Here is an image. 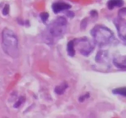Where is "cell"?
Here are the masks:
<instances>
[{"mask_svg": "<svg viewBox=\"0 0 126 118\" xmlns=\"http://www.w3.org/2000/svg\"><path fill=\"white\" fill-rule=\"evenodd\" d=\"M39 17H40L41 20L43 23H46L47 21L48 18L49 17V14L46 12H43L39 14Z\"/></svg>", "mask_w": 126, "mask_h": 118, "instance_id": "5bb4252c", "label": "cell"}, {"mask_svg": "<svg viewBox=\"0 0 126 118\" xmlns=\"http://www.w3.org/2000/svg\"><path fill=\"white\" fill-rule=\"evenodd\" d=\"M112 93L116 95H120L122 96L126 97V87L115 88L112 91Z\"/></svg>", "mask_w": 126, "mask_h": 118, "instance_id": "7c38bea8", "label": "cell"}, {"mask_svg": "<svg viewBox=\"0 0 126 118\" xmlns=\"http://www.w3.org/2000/svg\"><path fill=\"white\" fill-rule=\"evenodd\" d=\"M9 11H10V6L9 5L6 4H5L4 7H3L2 9V13L3 15H7L9 13Z\"/></svg>", "mask_w": 126, "mask_h": 118, "instance_id": "9a60e30c", "label": "cell"}, {"mask_svg": "<svg viewBox=\"0 0 126 118\" xmlns=\"http://www.w3.org/2000/svg\"><path fill=\"white\" fill-rule=\"evenodd\" d=\"M119 17H123V16H126V7L121 9L118 12Z\"/></svg>", "mask_w": 126, "mask_h": 118, "instance_id": "ac0fdd59", "label": "cell"}, {"mask_svg": "<svg viewBox=\"0 0 126 118\" xmlns=\"http://www.w3.org/2000/svg\"><path fill=\"white\" fill-rule=\"evenodd\" d=\"M75 47H77L79 51L82 55L88 56L94 51L95 48V43L91 41L89 38L82 37L75 39Z\"/></svg>", "mask_w": 126, "mask_h": 118, "instance_id": "277c9868", "label": "cell"}, {"mask_svg": "<svg viewBox=\"0 0 126 118\" xmlns=\"http://www.w3.org/2000/svg\"><path fill=\"white\" fill-rule=\"evenodd\" d=\"M71 8V6L70 4H68L65 2L58 1L55 2L52 4V9L54 13L57 14L63 11L70 10Z\"/></svg>", "mask_w": 126, "mask_h": 118, "instance_id": "8992f818", "label": "cell"}, {"mask_svg": "<svg viewBox=\"0 0 126 118\" xmlns=\"http://www.w3.org/2000/svg\"><path fill=\"white\" fill-rule=\"evenodd\" d=\"M90 97V94L89 93H86L84 95H81V96L79 97V102H84L85 101V100H86L87 99H89Z\"/></svg>", "mask_w": 126, "mask_h": 118, "instance_id": "2e32d148", "label": "cell"}, {"mask_svg": "<svg viewBox=\"0 0 126 118\" xmlns=\"http://www.w3.org/2000/svg\"><path fill=\"white\" fill-rule=\"evenodd\" d=\"M87 24H88V20H87V18H84V19L82 20L81 21V29H84L87 27Z\"/></svg>", "mask_w": 126, "mask_h": 118, "instance_id": "e0dca14e", "label": "cell"}, {"mask_svg": "<svg viewBox=\"0 0 126 118\" xmlns=\"http://www.w3.org/2000/svg\"><path fill=\"white\" fill-rule=\"evenodd\" d=\"M66 52L67 54L71 57L75 56L76 54V50H75V41L73 40H71L68 42L66 45Z\"/></svg>", "mask_w": 126, "mask_h": 118, "instance_id": "ba28073f", "label": "cell"}, {"mask_svg": "<svg viewBox=\"0 0 126 118\" xmlns=\"http://www.w3.org/2000/svg\"><path fill=\"white\" fill-rule=\"evenodd\" d=\"M107 54L103 50H100L97 53L95 56V61L98 63H102L104 62L105 59L107 58Z\"/></svg>", "mask_w": 126, "mask_h": 118, "instance_id": "8fae6325", "label": "cell"}, {"mask_svg": "<svg viewBox=\"0 0 126 118\" xmlns=\"http://www.w3.org/2000/svg\"><path fill=\"white\" fill-rule=\"evenodd\" d=\"M118 35L123 40H126V20L122 17H118L114 20Z\"/></svg>", "mask_w": 126, "mask_h": 118, "instance_id": "5b68a950", "label": "cell"}, {"mask_svg": "<svg viewBox=\"0 0 126 118\" xmlns=\"http://www.w3.org/2000/svg\"><path fill=\"white\" fill-rule=\"evenodd\" d=\"M94 42L100 47L105 46L111 42L114 36L113 32L102 24H96L91 31Z\"/></svg>", "mask_w": 126, "mask_h": 118, "instance_id": "7a4b0ae2", "label": "cell"}, {"mask_svg": "<svg viewBox=\"0 0 126 118\" xmlns=\"http://www.w3.org/2000/svg\"><path fill=\"white\" fill-rule=\"evenodd\" d=\"M124 2L123 0H108L107 2V7L109 10H113L116 7L123 6Z\"/></svg>", "mask_w": 126, "mask_h": 118, "instance_id": "52a82bcc", "label": "cell"}, {"mask_svg": "<svg viewBox=\"0 0 126 118\" xmlns=\"http://www.w3.org/2000/svg\"><path fill=\"white\" fill-rule=\"evenodd\" d=\"M67 23V20L65 17H59L47 26L46 34L51 39L60 37L66 32Z\"/></svg>", "mask_w": 126, "mask_h": 118, "instance_id": "3957f363", "label": "cell"}, {"mask_svg": "<svg viewBox=\"0 0 126 118\" xmlns=\"http://www.w3.org/2000/svg\"><path fill=\"white\" fill-rule=\"evenodd\" d=\"M66 16H67L68 17H69V18H73V17H75V13H74L73 11H69V10H68V11H67V12L66 13Z\"/></svg>", "mask_w": 126, "mask_h": 118, "instance_id": "d6986e66", "label": "cell"}, {"mask_svg": "<svg viewBox=\"0 0 126 118\" xmlns=\"http://www.w3.org/2000/svg\"><path fill=\"white\" fill-rule=\"evenodd\" d=\"M25 97L23 96L20 97L19 99H18V100L15 103L13 106L15 108H19L20 106L23 104V103L25 102Z\"/></svg>", "mask_w": 126, "mask_h": 118, "instance_id": "4fadbf2b", "label": "cell"}, {"mask_svg": "<svg viewBox=\"0 0 126 118\" xmlns=\"http://www.w3.org/2000/svg\"><path fill=\"white\" fill-rule=\"evenodd\" d=\"M90 15H91V17H96L98 16V12L97 11H95V10H92L90 12Z\"/></svg>", "mask_w": 126, "mask_h": 118, "instance_id": "ffe728a7", "label": "cell"}, {"mask_svg": "<svg viewBox=\"0 0 126 118\" xmlns=\"http://www.w3.org/2000/svg\"><path fill=\"white\" fill-rule=\"evenodd\" d=\"M2 47L3 51L11 57L18 56V42L17 35L11 29L4 28L2 31Z\"/></svg>", "mask_w": 126, "mask_h": 118, "instance_id": "6da1fadb", "label": "cell"}, {"mask_svg": "<svg viewBox=\"0 0 126 118\" xmlns=\"http://www.w3.org/2000/svg\"><path fill=\"white\" fill-rule=\"evenodd\" d=\"M68 88V85L66 83L64 82V83H61L60 85L57 86L54 89V92L56 93L58 95H62L65 93L67 88Z\"/></svg>", "mask_w": 126, "mask_h": 118, "instance_id": "9c48e42d", "label": "cell"}, {"mask_svg": "<svg viewBox=\"0 0 126 118\" xmlns=\"http://www.w3.org/2000/svg\"><path fill=\"white\" fill-rule=\"evenodd\" d=\"M113 64L119 69H126V57L124 58H114Z\"/></svg>", "mask_w": 126, "mask_h": 118, "instance_id": "30bf717a", "label": "cell"}]
</instances>
